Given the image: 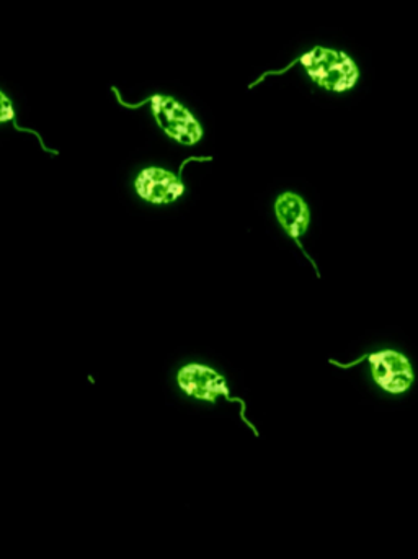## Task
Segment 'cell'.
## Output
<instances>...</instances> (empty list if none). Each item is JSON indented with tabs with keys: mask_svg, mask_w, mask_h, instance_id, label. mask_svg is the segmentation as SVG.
<instances>
[{
	"mask_svg": "<svg viewBox=\"0 0 418 559\" xmlns=\"http://www.w3.org/2000/svg\"><path fill=\"white\" fill-rule=\"evenodd\" d=\"M371 374L374 383L386 393L403 394L413 386L414 370L409 358L396 350H381L371 354Z\"/></svg>",
	"mask_w": 418,
	"mask_h": 559,
	"instance_id": "cell-3",
	"label": "cell"
},
{
	"mask_svg": "<svg viewBox=\"0 0 418 559\" xmlns=\"http://www.w3.org/2000/svg\"><path fill=\"white\" fill-rule=\"evenodd\" d=\"M177 381H179L180 390L186 391L189 396L195 397V400L216 403L217 397L224 396L226 400L234 401L223 374L217 373L213 368L205 367V365H187L179 371Z\"/></svg>",
	"mask_w": 418,
	"mask_h": 559,
	"instance_id": "cell-4",
	"label": "cell"
},
{
	"mask_svg": "<svg viewBox=\"0 0 418 559\" xmlns=\"http://www.w3.org/2000/svg\"><path fill=\"white\" fill-rule=\"evenodd\" d=\"M13 117H15V114H13L12 104H10L9 98L0 92V123L12 120Z\"/></svg>",
	"mask_w": 418,
	"mask_h": 559,
	"instance_id": "cell-7",
	"label": "cell"
},
{
	"mask_svg": "<svg viewBox=\"0 0 418 559\" xmlns=\"http://www.w3.org/2000/svg\"><path fill=\"white\" fill-rule=\"evenodd\" d=\"M275 213L279 225L291 238L299 239L308 231L311 215L304 200L296 193L286 192L279 195L275 203Z\"/></svg>",
	"mask_w": 418,
	"mask_h": 559,
	"instance_id": "cell-6",
	"label": "cell"
},
{
	"mask_svg": "<svg viewBox=\"0 0 418 559\" xmlns=\"http://www.w3.org/2000/svg\"><path fill=\"white\" fill-rule=\"evenodd\" d=\"M157 124L167 136L183 146H193L203 136L202 127L196 118L182 104L166 95H153L150 98Z\"/></svg>",
	"mask_w": 418,
	"mask_h": 559,
	"instance_id": "cell-2",
	"label": "cell"
},
{
	"mask_svg": "<svg viewBox=\"0 0 418 559\" xmlns=\"http://www.w3.org/2000/svg\"><path fill=\"white\" fill-rule=\"evenodd\" d=\"M136 192L153 205H167L186 193V186L176 174L163 167H147L138 176Z\"/></svg>",
	"mask_w": 418,
	"mask_h": 559,
	"instance_id": "cell-5",
	"label": "cell"
},
{
	"mask_svg": "<svg viewBox=\"0 0 418 559\" xmlns=\"http://www.w3.org/2000/svg\"><path fill=\"white\" fill-rule=\"evenodd\" d=\"M298 62H301L309 78L325 91H350L360 78V71H358L357 64L350 56L345 55L344 51H337V49L324 48V46H315L311 51L299 56L288 68L298 64ZM286 69H283V71H286ZM283 71L279 72L283 74ZM279 72H275V74H279Z\"/></svg>",
	"mask_w": 418,
	"mask_h": 559,
	"instance_id": "cell-1",
	"label": "cell"
}]
</instances>
